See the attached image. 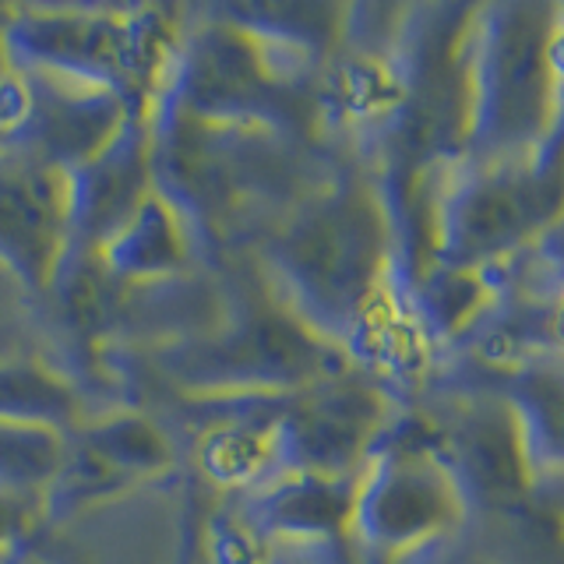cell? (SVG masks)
Here are the masks:
<instances>
[{
    "mask_svg": "<svg viewBox=\"0 0 564 564\" xmlns=\"http://www.w3.org/2000/svg\"><path fill=\"white\" fill-rule=\"evenodd\" d=\"M264 458V441L254 431H219L205 441L202 463L205 469L226 484L251 480Z\"/></svg>",
    "mask_w": 564,
    "mask_h": 564,
    "instance_id": "obj_1",
    "label": "cell"
},
{
    "mask_svg": "<svg viewBox=\"0 0 564 564\" xmlns=\"http://www.w3.org/2000/svg\"><path fill=\"white\" fill-rule=\"evenodd\" d=\"M339 93L352 113H378L399 99V85L378 64H349Z\"/></svg>",
    "mask_w": 564,
    "mask_h": 564,
    "instance_id": "obj_2",
    "label": "cell"
},
{
    "mask_svg": "<svg viewBox=\"0 0 564 564\" xmlns=\"http://www.w3.org/2000/svg\"><path fill=\"white\" fill-rule=\"evenodd\" d=\"M216 557L223 564H254V543L243 533H223L216 540Z\"/></svg>",
    "mask_w": 564,
    "mask_h": 564,
    "instance_id": "obj_3",
    "label": "cell"
},
{
    "mask_svg": "<svg viewBox=\"0 0 564 564\" xmlns=\"http://www.w3.org/2000/svg\"><path fill=\"white\" fill-rule=\"evenodd\" d=\"M25 113V96L14 82L0 85V123H11Z\"/></svg>",
    "mask_w": 564,
    "mask_h": 564,
    "instance_id": "obj_4",
    "label": "cell"
}]
</instances>
